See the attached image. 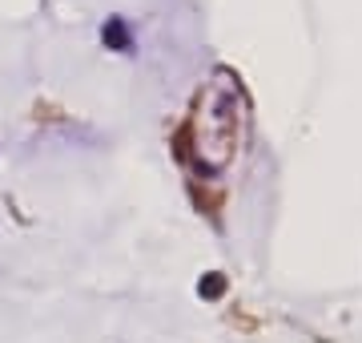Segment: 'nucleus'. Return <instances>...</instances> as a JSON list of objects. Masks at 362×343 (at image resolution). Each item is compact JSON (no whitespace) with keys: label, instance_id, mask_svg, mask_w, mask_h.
Instances as JSON below:
<instances>
[{"label":"nucleus","instance_id":"f257e3e1","mask_svg":"<svg viewBox=\"0 0 362 343\" xmlns=\"http://www.w3.org/2000/svg\"><path fill=\"white\" fill-rule=\"evenodd\" d=\"M246 133V93L230 73H214L202 97H197L194 121H189V142L194 158L206 170H221L238 154V142Z\"/></svg>","mask_w":362,"mask_h":343}]
</instances>
